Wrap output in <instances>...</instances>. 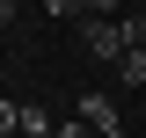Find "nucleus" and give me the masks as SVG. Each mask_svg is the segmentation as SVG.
Wrapping results in <instances>:
<instances>
[{
	"label": "nucleus",
	"mask_w": 146,
	"mask_h": 138,
	"mask_svg": "<svg viewBox=\"0 0 146 138\" xmlns=\"http://www.w3.org/2000/svg\"><path fill=\"white\" fill-rule=\"evenodd\" d=\"M80 44H88V58H102V66H124V51H131V44H124V15H117V22L88 15V22H80Z\"/></svg>",
	"instance_id": "1"
},
{
	"label": "nucleus",
	"mask_w": 146,
	"mask_h": 138,
	"mask_svg": "<svg viewBox=\"0 0 146 138\" xmlns=\"http://www.w3.org/2000/svg\"><path fill=\"white\" fill-rule=\"evenodd\" d=\"M73 116H88L95 138H124V124H117V102H110V95H80V109H73Z\"/></svg>",
	"instance_id": "2"
},
{
	"label": "nucleus",
	"mask_w": 146,
	"mask_h": 138,
	"mask_svg": "<svg viewBox=\"0 0 146 138\" xmlns=\"http://www.w3.org/2000/svg\"><path fill=\"white\" fill-rule=\"evenodd\" d=\"M117 80H124V87H146V51H124V66H117Z\"/></svg>",
	"instance_id": "3"
},
{
	"label": "nucleus",
	"mask_w": 146,
	"mask_h": 138,
	"mask_svg": "<svg viewBox=\"0 0 146 138\" xmlns=\"http://www.w3.org/2000/svg\"><path fill=\"white\" fill-rule=\"evenodd\" d=\"M124 44H131V51H146V15H139V7L124 15Z\"/></svg>",
	"instance_id": "4"
},
{
	"label": "nucleus",
	"mask_w": 146,
	"mask_h": 138,
	"mask_svg": "<svg viewBox=\"0 0 146 138\" xmlns=\"http://www.w3.org/2000/svg\"><path fill=\"white\" fill-rule=\"evenodd\" d=\"M58 138H95V124H88V116H66V124H58Z\"/></svg>",
	"instance_id": "5"
}]
</instances>
